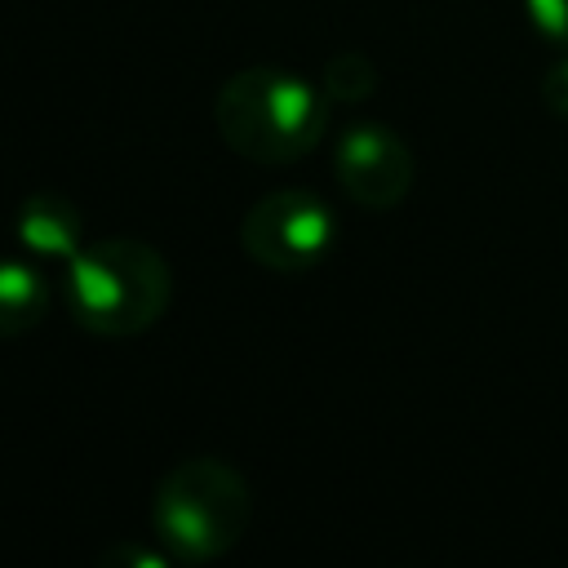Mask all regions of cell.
Returning <instances> with one entry per match:
<instances>
[{
  "label": "cell",
  "instance_id": "9",
  "mask_svg": "<svg viewBox=\"0 0 568 568\" xmlns=\"http://www.w3.org/2000/svg\"><path fill=\"white\" fill-rule=\"evenodd\" d=\"M98 564L102 568H169L173 564V555L164 550V546H142V541H133V537H124V541H111L102 555H98Z\"/></svg>",
  "mask_w": 568,
  "mask_h": 568
},
{
  "label": "cell",
  "instance_id": "6",
  "mask_svg": "<svg viewBox=\"0 0 568 568\" xmlns=\"http://www.w3.org/2000/svg\"><path fill=\"white\" fill-rule=\"evenodd\" d=\"M13 240L31 257L71 262L84 248V240H80V209L67 195H58V191H36L13 213Z\"/></svg>",
  "mask_w": 568,
  "mask_h": 568
},
{
  "label": "cell",
  "instance_id": "3",
  "mask_svg": "<svg viewBox=\"0 0 568 568\" xmlns=\"http://www.w3.org/2000/svg\"><path fill=\"white\" fill-rule=\"evenodd\" d=\"M253 524V488L222 457H186L151 493V537L178 564H209Z\"/></svg>",
  "mask_w": 568,
  "mask_h": 568
},
{
  "label": "cell",
  "instance_id": "4",
  "mask_svg": "<svg viewBox=\"0 0 568 568\" xmlns=\"http://www.w3.org/2000/svg\"><path fill=\"white\" fill-rule=\"evenodd\" d=\"M337 244V213L306 186H280L240 217V248L262 271L297 275L320 266Z\"/></svg>",
  "mask_w": 568,
  "mask_h": 568
},
{
  "label": "cell",
  "instance_id": "10",
  "mask_svg": "<svg viewBox=\"0 0 568 568\" xmlns=\"http://www.w3.org/2000/svg\"><path fill=\"white\" fill-rule=\"evenodd\" d=\"M524 9H528L532 31L546 44H555V49L568 53V0H524Z\"/></svg>",
  "mask_w": 568,
  "mask_h": 568
},
{
  "label": "cell",
  "instance_id": "5",
  "mask_svg": "<svg viewBox=\"0 0 568 568\" xmlns=\"http://www.w3.org/2000/svg\"><path fill=\"white\" fill-rule=\"evenodd\" d=\"M333 178L346 191V200H355L359 209L386 213L395 209L417 178V160L408 151V142L386 129V124H351L337 146H333Z\"/></svg>",
  "mask_w": 568,
  "mask_h": 568
},
{
  "label": "cell",
  "instance_id": "11",
  "mask_svg": "<svg viewBox=\"0 0 568 568\" xmlns=\"http://www.w3.org/2000/svg\"><path fill=\"white\" fill-rule=\"evenodd\" d=\"M541 102L550 106V115L568 120V53L546 71V80H541Z\"/></svg>",
  "mask_w": 568,
  "mask_h": 568
},
{
  "label": "cell",
  "instance_id": "8",
  "mask_svg": "<svg viewBox=\"0 0 568 568\" xmlns=\"http://www.w3.org/2000/svg\"><path fill=\"white\" fill-rule=\"evenodd\" d=\"M320 89L328 93V102H342V106H359L377 93V62L359 49H342L324 62L320 71Z\"/></svg>",
  "mask_w": 568,
  "mask_h": 568
},
{
  "label": "cell",
  "instance_id": "7",
  "mask_svg": "<svg viewBox=\"0 0 568 568\" xmlns=\"http://www.w3.org/2000/svg\"><path fill=\"white\" fill-rule=\"evenodd\" d=\"M49 315V280L27 257H0V342L31 333Z\"/></svg>",
  "mask_w": 568,
  "mask_h": 568
},
{
  "label": "cell",
  "instance_id": "2",
  "mask_svg": "<svg viewBox=\"0 0 568 568\" xmlns=\"http://www.w3.org/2000/svg\"><path fill=\"white\" fill-rule=\"evenodd\" d=\"M71 320L93 337H138L160 324L173 297V271L146 240L84 244L62 275Z\"/></svg>",
  "mask_w": 568,
  "mask_h": 568
},
{
  "label": "cell",
  "instance_id": "1",
  "mask_svg": "<svg viewBox=\"0 0 568 568\" xmlns=\"http://www.w3.org/2000/svg\"><path fill=\"white\" fill-rule=\"evenodd\" d=\"M217 138L248 164H293L311 155L328 129V93L288 67H244L213 98Z\"/></svg>",
  "mask_w": 568,
  "mask_h": 568
}]
</instances>
